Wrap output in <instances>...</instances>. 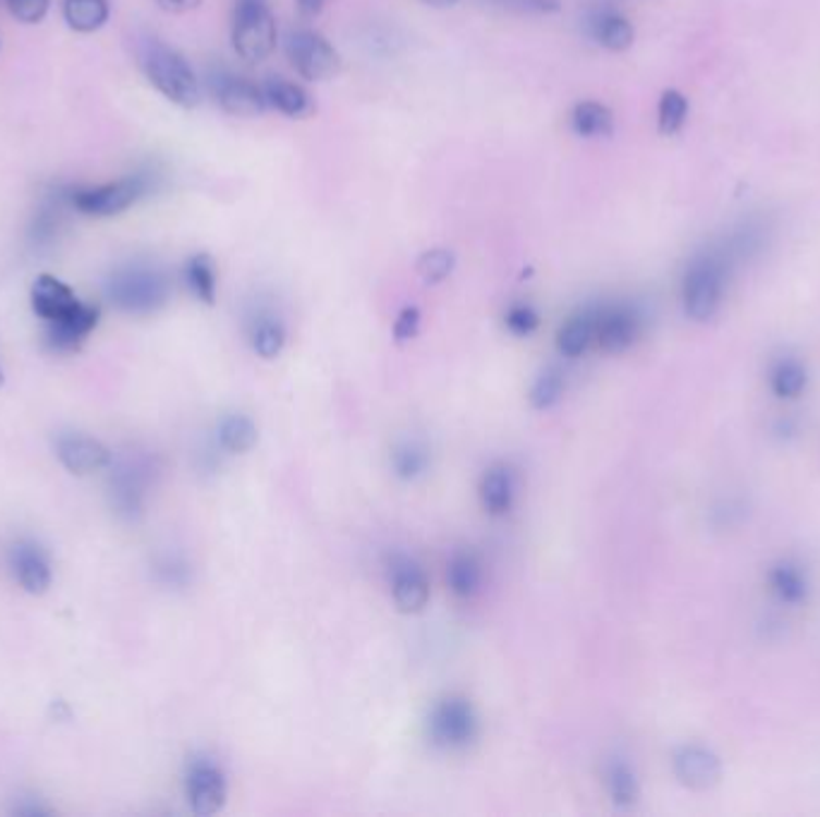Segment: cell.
<instances>
[{
  "label": "cell",
  "instance_id": "277c9868",
  "mask_svg": "<svg viewBox=\"0 0 820 817\" xmlns=\"http://www.w3.org/2000/svg\"><path fill=\"white\" fill-rule=\"evenodd\" d=\"M478 715L463 695H446L427 717V736L437 748L463 751L478 739Z\"/></svg>",
  "mask_w": 820,
  "mask_h": 817
},
{
  "label": "cell",
  "instance_id": "6da1fadb",
  "mask_svg": "<svg viewBox=\"0 0 820 817\" xmlns=\"http://www.w3.org/2000/svg\"><path fill=\"white\" fill-rule=\"evenodd\" d=\"M109 300L127 315H151L161 309L171 297V281L163 271L133 264V267L118 269L109 285H106Z\"/></svg>",
  "mask_w": 820,
  "mask_h": 817
},
{
  "label": "cell",
  "instance_id": "7a4b0ae2",
  "mask_svg": "<svg viewBox=\"0 0 820 817\" xmlns=\"http://www.w3.org/2000/svg\"><path fill=\"white\" fill-rule=\"evenodd\" d=\"M142 65L149 82L166 99L181 108L199 106V82L187 60L159 41H149L142 51Z\"/></svg>",
  "mask_w": 820,
  "mask_h": 817
},
{
  "label": "cell",
  "instance_id": "4fadbf2b",
  "mask_svg": "<svg viewBox=\"0 0 820 817\" xmlns=\"http://www.w3.org/2000/svg\"><path fill=\"white\" fill-rule=\"evenodd\" d=\"M58 461L73 475H94L111 465V451L87 435H65L56 443Z\"/></svg>",
  "mask_w": 820,
  "mask_h": 817
},
{
  "label": "cell",
  "instance_id": "603a6c76",
  "mask_svg": "<svg viewBox=\"0 0 820 817\" xmlns=\"http://www.w3.org/2000/svg\"><path fill=\"white\" fill-rule=\"evenodd\" d=\"M592 36L600 46L608 48V51H626L634 44V27L632 22L626 17L616 15V12H600V15L592 20L590 24Z\"/></svg>",
  "mask_w": 820,
  "mask_h": 817
},
{
  "label": "cell",
  "instance_id": "5b68a950",
  "mask_svg": "<svg viewBox=\"0 0 820 817\" xmlns=\"http://www.w3.org/2000/svg\"><path fill=\"white\" fill-rule=\"evenodd\" d=\"M154 185V178L149 173H135L115 180V183H106L99 187H82L70 192V204L85 216H97V219H106V216L123 214L125 209L133 207L137 199L147 195Z\"/></svg>",
  "mask_w": 820,
  "mask_h": 817
},
{
  "label": "cell",
  "instance_id": "8d00e7d4",
  "mask_svg": "<svg viewBox=\"0 0 820 817\" xmlns=\"http://www.w3.org/2000/svg\"><path fill=\"white\" fill-rule=\"evenodd\" d=\"M420 331V309L418 307H403L401 315L394 321V339L399 343H406L415 339Z\"/></svg>",
  "mask_w": 820,
  "mask_h": 817
},
{
  "label": "cell",
  "instance_id": "9c48e42d",
  "mask_svg": "<svg viewBox=\"0 0 820 817\" xmlns=\"http://www.w3.org/2000/svg\"><path fill=\"white\" fill-rule=\"evenodd\" d=\"M596 312V343L604 353H624L640 336V315L628 305H604Z\"/></svg>",
  "mask_w": 820,
  "mask_h": 817
},
{
  "label": "cell",
  "instance_id": "d4e9b609",
  "mask_svg": "<svg viewBox=\"0 0 820 817\" xmlns=\"http://www.w3.org/2000/svg\"><path fill=\"white\" fill-rule=\"evenodd\" d=\"M257 425L247 415H225L219 425V443L229 453H247L257 443Z\"/></svg>",
  "mask_w": 820,
  "mask_h": 817
},
{
  "label": "cell",
  "instance_id": "ab89813d",
  "mask_svg": "<svg viewBox=\"0 0 820 817\" xmlns=\"http://www.w3.org/2000/svg\"><path fill=\"white\" fill-rule=\"evenodd\" d=\"M425 3L432 8H451V5H456L458 0H425Z\"/></svg>",
  "mask_w": 820,
  "mask_h": 817
},
{
  "label": "cell",
  "instance_id": "44dd1931",
  "mask_svg": "<svg viewBox=\"0 0 820 817\" xmlns=\"http://www.w3.org/2000/svg\"><path fill=\"white\" fill-rule=\"evenodd\" d=\"M572 127L576 135L588 139L610 137L614 132V113L598 101H580L572 111Z\"/></svg>",
  "mask_w": 820,
  "mask_h": 817
},
{
  "label": "cell",
  "instance_id": "74e56055",
  "mask_svg": "<svg viewBox=\"0 0 820 817\" xmlns=\"http://www.w3.org/2000/svg\"><path fill=\"white\" fill-rule=\"evenodd\" d=\"M329 3L331 0H295V8H298V15L303 20H315L322 15Z\"/></svg>",
  "mask_w": 820,
  "mask_h": 817
},
{
  "label": "cell",
  "instance_id": "30bf717a",
  "mask_svg": "<svg viewBox=\"0 0 820 817\" xmlns=\"http://www.w3.org/2000/svg\"><path fill=\"white\" fill-rule=\"evenodd\" d=\"M389 578L394 605L403 614H418V611L427 607V599H430V581H427L420 563H415L408 557H396L391 561Z\"/></svg>",
  "mask_w": 820,
  "mask_h": 817
},
{
  "label": "cell",
  "instance_id": "d6986e66",
  "mask_svg": "<svg viewBox=\"0 0 820 817\" xmlns=\"http://www.w3.org/2000/svg\"><path fill=\"white\" fill-rule=\"evenodd\" d=\"M592 341H596V312L592 309L568 317L556 333V347L564 357H580Z\"/></svg>",
  "mask_w": 820,
  "mask_h": 817
},
{
  "label": "cell",
  "instance_id": "7c38bea8",
  "mask_svg": "<svg viewBox=\"0 0 820 817\" xmlns=\"http://www.w3.org/2000/svg\"><path fill=\"white\" fill-rule=\"evenodd\" d=\"M10 569L15 573V581L29 595H44L51 587V561L46 551L29 539L13 545L10 549Z\"/></svg>",
  "mask_w": 820,
  "mask_h": 817
},
{
  "label": "cell",
  "instance_id": "1f68e13d",
  "mask_svg": "<svg viewBox=\"0 0 820 817\" xmlns=\"http://www.w3.org/2000/svg\"><path fill=\"white\" fill-rule=\"evenodd\" d=\"M562 393H564V375L556 367H550L533 381L528 399L535 411H547V407L560 403Z\"/></svg>",
  "mask_w": 820,
  "mask_h": 817
},
{
  "label": "cell",
  "instance_id": "4316f807",
  "mask_svg": "<svg viewBox=\"0 0 820 817\" xmlns=\"http://www.w3.org/2000/svg\"><path fill=\"white\" fill-rule=\"evenodd\" d=\"M65 20L75 32H97L109 20L106 0H65Z\"/></svg>",
  "mask_w": 820,
  "mask_h": 817
},
{
  "label": "cell",
  "instance_id": "60d3db41",
  "mask_svg": "<svg viewBox=\"0 0 820 817\" xmlns=\"http://www.w3.org/2000/svg\"><path fill=\"white\" fill-rule=\"evenodd\" d=\"M0 383H3V369H0Z\"/></svg>",
  "mask_w": 820,
  "mask_h": 817
},
{
  "label": "cell",
  "instance_id": "8fae6325",
  "mask_svg": "<svg viewBox=\"0 0 820 817\" xmlns=\"http://www.w3.org/2000/svg\"><path fill=\"white\" fill-rule=\"evenodd\" d=\"M674 775L692 791H708L720 784L722 763L703 746H684L674 755Z\"/></svg>",
  "mask_w": 820,
  "mask_h": 817
},
{
  "label": "cell",
  "instance_id": "e575fe53",
  "mask_svg": "<svg viewBox=\"0 0 820 817\" xmlns=\"http://www.w3.org/2000/svg\"><path fill=\"white\" fill-rule=\"evenodd\" d=\"M492 3L514 12H528V15H552L562 10L560 0H492Z\"/></svg>",
  "mask_w": 820,
  "mask_h": 817
},
{
  "label": "cell",
  "instance_id": "52a82bcc",
  "mask_svg": "<svg viewBox=\"0 0 820 817\" xmlns=\"http://www.w3.org/2000/svg\"><path fill=\"white\" fill-rule=\"evenodd\" d=\"M286 51L298 75L310 82H325L341 72V56L322 34L298 29L289 34Z\"/></svg>",
  "mask_w": 820,
  "mask_h": 817
},
{
  "label": "cell",
  "instance_id": "ac0fdd59",
  "mask_svg": "<svg viewBox=\"0 0 820 817\" xmlns=\"http://www.w3.org/2000/svg\"><path fill=\"white\" fill-rule=\"evenodd\" d=\"M261 89H265L267 103L271 108H277V111L283 113V115L307 118V115L315 113L313 96L307 94L301 87V84H293V82H286L281 77H271Z\"/></svg>",
  "mask_w": 820,
  "mask_h": 817
},
{
  "label": "cell",
  "instance_id": "836d02e7",
  "mask_svg": "<svg viewBox=\"0 0 820 817\" xmlns=\"http://www.w3.org/2000/svg\"><path fill=\"white\" fill-rule=\"evenodd\" d=\"M504 324L514 336H530L540 327V315L530 305H514L509 307Z\"/></svg>",
  "mask_w": 820,
  "mask_h": 817
},
{
  "label": "cell",
  "instance_id": "f546056e",
  "mask_svg": "<svg viewBox=\"0 0 820 817\" xmlns=\"http://www.w3.org/2000/svg\"><path fill=\"white\" fill-rule=\"evenodd\" d=\"M427 463H430V459H427V451L420 447V443H413V441L399 443L394 453H391V467H394L396 477L406 479V483L425 475Z\"/></svg>",
  "mask_w": 820,
  "mask_h": 817
},
{
  "label": "cell",
  "instance_id": "3957f363",
  "mask_svg": "<svg viewBox=\"0 0 820 817\" xmlns=\"http://www.w3.org/2000/svg\"><path fill=\"white\" fill-rule=\"evenodd\" d=\"M233 48L247 63H261L277 48V22L265 0H237Z\"/></svg>",
  "mask_w": 820,
  "mask_h": 817
},
{
  "label": "cell",
  "instance_id": "2e32d148",
  "mask_svg": "<svg viewBox=\"0 0 820 817\" xmlns=\"http://www.w3.org/2000/svg\"><path fill=\"white\" fill-rule=\"evenodd\" d=\"M77 305L79 300L73 288L58 281L56 276L44 273L32 285V307L46 324L65 319L70 312L77 309Z\"/></svg>",
  "mask_w": 820,
  "mask_h": 817
},
{
  "label": "cell",
  "instance_id": "8992f818",
  "mask_svg": "<svg viewBox=\"0 0 820 817\" xmlns=\"http://www.w3.org/2000/svg\"><path fill=\"white\" fill-rule=\"evenodd\" d=\"M724 264L718 257H700L684 276V309L694 321L715 317L722 303Z\"/></svg>",
  "mask_w": 820,
  "mask_h": 817
},
{
  "label": "cell",
  "instance_id": "d590c367",
  "mask_svg": "<svg viewBox=\"0 0 820 817\" xmlns=\"http://www.w3.org/2000/svg\"><path fill=\"white\" fill-rule=\"evenodd\" d=\"M49 3L51 0H8V8L20 22L37 24L49 12Z\"/></svg>",
  "mask_w": 820,
  "mask_h": 817
},
{
  "label": "cell",
  "instance_id": "5bb4252c",
  "mask_svg": "<svg viewBox=\"0 0 820 817\" xmlns=\"http://www.w3.org/2000/svg\"><path fill=\"white\" fill-rule=\"evenodd\" d=\"M99 324V307L79 303L75 312L61 321L46 324V343L56 353H73L79 351V345L87 341V336L97 329Z\"/></svg>",
  "mask_w": 820,
  "mask_h": 817
},
{
  "label": "cell",
  "instance_id": "4dcf8cb0",
  "mask_svg": "<svg viewBox=\"0 0 820 817\" xmlns=\"http://www.w3.org/2000/svg\"><path fill=\"white\" fill-rule=\"evenodd\" d=\"M456 267V255L451 249L437 247V249H427L418 259V276L427 285H437L446 281L451 271Z\"/></svg>",
  "mask_w": 820,
  "mask_h": 817
},
{
  "label": "cell",
  "instance_id": "f35d334b",
  "mask_svg": "<svg viewBox=\"0 0 820 817\" xmlns=\"http://www.w3.org/2000/svg\"><path fill=\"white\" fill-rule=\"evenodd\" d=\"M157 3L169 12H187V10H195L201 0H157Z\"/></svg>",
  "mask_w": 820,
  "mask_h": 817
},
{
  "label": "cell",
  "instance_id": "d6a6232c",
  "mask_svg": "<svg viewBox=\"0 0 820 817\" xmlns=\"http://www.w3.org/2000/svg\"><path fill=\"white\" fill-rule=\"evenodd\" d=\"M286 345V329L277 319H261L253 331V347L261 359L279 357Z\"/></svg>",
  "mask_w": 820,
  "mask_h": 817
},
{
  "label": "cell",
  "instance_id": "7402d4cb",
  "mask_svg": "<svg viewBox=\"0 0 820 817\" xmlns=\"http://www.w3.org/2000/svg\"><path fill=\"white\" fill-rule=\"evenodd\" d=\"M770 590L784 605H801L808 595V581L804 571L792 561H780L768 573Z\"/></svg>",
  "mask_w": 820,
  "mask_h": 817
},
{
  "label": "cell",
  "instance_id": "ffe728a7",
  "mask_svg": "<svg viewBox=\"0 0 820 817\" xmlns=\"http://www.w3.org/2000/svg\"><path fill=\"white\" fill-rule=\"evenodd\" d=\"M480 581H482V571H480V561L473 551L463 549L456 551L454 557L446 563V585L449 590L454 593L458 599H470L475 593L480 590Z\"/></svg>",
  "mask_w": 820,
  "mask_h": 817
},
{
  "label": "cell",
  "instance_id": "f1b7e54d",
  "mask_svg": "<svg viewBox=\"0 0 820 817\" xmlns=\"http://www.w3.org/2000/svg\"><path fill=\"white\" fill-rule=\"evenodd\" d=\"M688 115V101L682 92L668 89L660 96V106H658V130L662 135H676L686 123Z\"/></svg>",
  "mask_w": 820,
  "mask_h": 817
},
{
  "label": "cell",
  "instance_id": "cb8c5ba5",
  "mask_svg": "<svg viewBox=\"0 0 820 817\" xmlns=\"http://www.w3.org/2000/svg\"><path fill=\"white\" fill-rule=\"evenodd\" d=\"M185 283L199 303H217V264L205 252L189 257V261L185 264Z\"/></svg>",
  "mask_w": 820,
  "mask_h": 817
},
{
  "label": "cell",
  "instance_id": "ba28073f",
  "mask_svg": "<svg viewBox=\"0 0 820 817\" xmlns=\"http://www.w3.org/2000/svg\"><path fill=\"white\" fill-rule=\"evenodd\" d=\"M185 794L195 815H217L229 796L221 767L209 758H195L187 765Z\"/></svg>",
  "mask_w": 820,
  "mask_h": 817
},
{
  "label": "cell",
  "instance_id": "9a60e30c",
  "mask_svg": "<svg viewBox=\"0 0 820 817\" xmlns=\"http://www.w3.org/2000/svg\"><path fill=\"white\" fill-rule=\"evenodd\" d=\"M213 89H217V99L223 111L235 118H257L265 113L269 106L265 89L245 77H219Z\"/></svg>",
  "mask_w": 820,
  "mask_h": 817
},
{
  "label": "cell",
  "instance_id": "484cf974",
  "mask_svg": "<svg viewBox=\"0 0 820 817\" xmlns=\"http://www.w3.org/2000/svg\"><path fill=\"white\" fill-rule=\"evenodd\" d=\"M604 784H608L610 798L616 808H634L638 801V782L632 767L624 760H612L604 770Z\"/></svg>",
  "mask_w": 820,
  "mask_h": 817
},
{
  "label": "cell",
  "instance_id": "e0dca14e",
  "mask_svg": "<svg viewBox=\"0 0 820 817\" xmlns=\"http://www.w3.org/2000/svg\"><path fill=\"white\" fill-rule=\"evenodd\" d=\"M480 503L490 515H504L514 507V475L506 465H494L480 479Z\"/></svg>",
  "mask_w": 820,
  "mask_h": 817
},
{
  "label": "cell",
  "instance_id": "83f0119b",
  "mask_svg": "<svg viewBox=\"0 0 820 817\" xmlns=\"http://www.w3.org/2000/svg\"><path fill=\"white\" fill-rule=\"evenodd\" d=\"M770 389L778 399H796L806 389V369L796 359H782L770 375Z\"/></svg>",
  "mask_w": 820,
  "mask_h": 817
}]
</instances>
